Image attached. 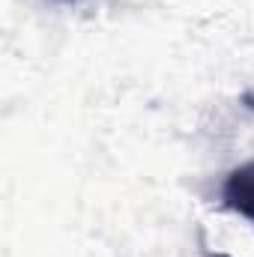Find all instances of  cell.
<instances>
[{"instance_id": "1", "label": "cell", "mask_w": 254, "mask_h": 257, "mask_svg": "<svg viewBox=\"0 0 254 257\" xmlns=\"http://www.w3.org/2000/svg\"><path fill=\"white\" fill-rule=\"evenodd\" d=\"M221 203L254 224V159L233 168L221 183Z\"/></svg>"}, {"instance_id": "2", "label": "cell", "mask_w": 254, "mask_h": 257, "mask_svg": "<svg viewBox=\"0 0 254 257\" xmlns=\"http://www.w3.org/2000/svg\"><path fill=\"white\" fill-rule=\"evenodd\" d=\"M221 257H224V254H221Z\"/></svg>"}]
</instances>
